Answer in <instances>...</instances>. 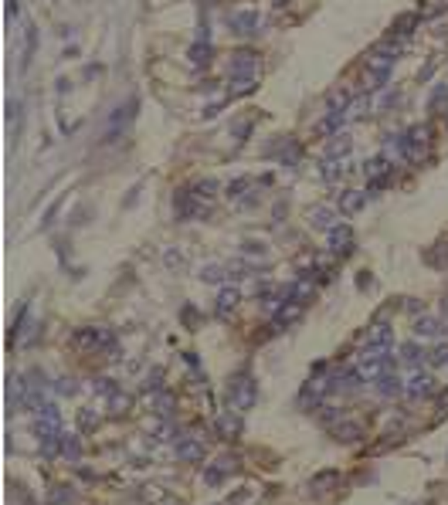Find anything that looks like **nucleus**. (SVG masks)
Here are the masks:
<instances>
[{
  "mask_svg": "<svg viewBox=\"0 0 448 505\" xmlns=\"http://www.w3.org/2000/svg\"><path fill=\"white\" fill-rule=\"evenodd\" d=\"M255 400H258V387H255V380L248 377V373H238L231 380V387H228V404H231L234 414H245L255 407Z\"/></svg>",
  "mask_w": 448,
  "mask_h": 505,
  "instance_id": "nucleus-1",
  "label": "nucleus"
},
{
  "mask_svg": "<svg viewBox=\"0 0 448 505\" xmlns=\"http://www.w3.org/2000/svg\"><path fill=\"white\" fill-rule=\"evenodd\" d=\"M394 51L398 48H381V51H373L371 58H367V89H381L387 78H390V72H394Z\"/></svg>",
  "mask_w": 448,
  "mask_h": 505,
  "instance_id": "nucleus-2",
  "label": "nucleus"
},
{
  "mask_svg": "<svg viewBox=\"0 0 448 505\" xmlns=\"http://www.w3.org/2000/svg\"><path fill=\"white\" fill-rule=\"evenodd\" d=\"M75 346L89 353H102L116 346V336H112V329H106V326H85V329H75Z\"/></svg>",
  "mask_w": 448,
  "mask_h": 505,
  "instance_id": "nucleus-3",
  "label": "nucleus"
},
{
  "mask_svg": "<svg viewBox=\"0 0 448 505\" xmlns=\"http://www.w3.org/2000/svg\"><path fill=\"white\" fill-rule=\"evenodd\" d=\"M34 414H38V421H34V434H38V441L62 438V414H58L55 404H41Z\"/></svg>",
  "mask_w": 448,
  "mask_h": 505,
  "instance_id": "nucleus-4",
  "label": "nucleus"
},
{
  "mask_svg": "<svg viewBox=\"0 0 448 505\" xmlns=\"http://www.w3.org/2000/svg\"><path fill=\"white\" fill-rule=\"evenodd\" d=\"M401 139H404V160L417 163V160H425V153H428L432 129H428V126H415V129H408Z\"/></svg>",
  "mask_w": 448,
  "mask_h": 505,
  "instance_id": "nucleus-5",
  "label": "nucleus"
},
{
  "mask_svg": "<svg viewBox=\"0 0 448 505\" xmlns=\"http://www.w3.org/2000/svg\"><path fill=\"white\" fill-rule=\"evenodd\" d=\"M384 350H367V356L360 360V367H356V373H360V380L364 383H377L384 373H390V360L387 356H381Z\"/></svg>",
  "mask_w": 448,
  "mask_h": 505,
  "instance_id": "nucleus-6",
  "label": "nucleus"
},
{
  "mask_svg": "<svg viewBox=\"0 0 448 505\" xmlns=\"http://www.w3.org/2000/svg\"><path fill=\"white\" fill-rule=\"evenodd\" d=\"M258 55L255 51H238L231 55V65H228V75L231 78H258Z\"/></svg>",
  "mask_w": 448,
  "mask_h": 505,
  "instance_id": "nucleus-7",
  "label": "nucleus"
},
{
  "mask_svg": "<svg viewBox=\"0 0 448 505\" xmlns=\"http://www.w3.org/2000/svg\"><path fill=\"white\" fill-rule=\"evenodd\" d=\"M337 387V373L333 377H316V380H310L306 387H302V394H299V404H310V407H316L319 400L329 394Z\"/></svg>",
  "mask_w": 448,
  "mask_h": 505,
  "instance_id": "nucleus-8",
  "label": "nucleus"
},
{
  "mask_svg": "<svg viewBox=\"0 0 448 505\" xmlns=\"http://www.w3.org/2000/svg\"><path fill=\"white\" fill-rule=\"evenodd\" d=\"M390 339H394V329L387 322H373L360 336V343H364V350H390Z\"/></svg>",
  "mask_w": 448,
  "mask_h": 505,
  "instance_id": "nucleus-9",
  "label": "nucleus"
},
{
  "mask_svg": "<svg viewBox=\"0 0 448 505\" xmlns=\"http://www.w3.org/2000/svg\"><path fill=\"white\" fill-rule=\"evenodd\" d=\"M329 251L333 255H350L354 251V231L346 228V224H337V228L329 231Z\"/></svg>",
  "mask_w": 448,
  "mask_h": 505,
  "instance_id": "nucleus-10",
  "label": "nucleus"
},
{
  "mask_svg": "<svg viewBox=\"0 0 448 505\" xmlns=\"http://www.w3.org/2000/svg\"><path fill=\"white\" fill-rule=\"evenodd\" d=\"M435 390V380L432 377H428V373H411V377H408V383H404V394H408V397H428V394H432Z\"/></svg>",
  "mask_w": 448,
  "mask_h": 505,
  "instance_id": "nucleus-11",
  "label": "nucleus"
},
{
  "mask_svg": "<svg viewBox=\"0 0 448 505\" xmlns=\"http://www.w3.org/2000/svg\"><path fill=\"white\" fill-rule=\"evenodd\" d=\"M258 24H262V17L255 14V11H238V14H231V28L238 34H245V38H251V34L258 31Z\"/></svg>",
  "mask_w": 448,
  "mask_h": 505,
  "instance_id": "nucleus-12",
  "label": "nucleus"
},
{
  "mask_svg": "<svg viewBox=\"0 0 448 505\" xmlns=\"http://www.w3.org/2000/svg\"><path fill=\"white\" fill-rule=\"evenodd\" d=\"M177 458L180 461H204V441L201 438H180V441H177Z\"/></svg>",
  "mask_w": 448,
  "mask_h": 505,
  "instance_id": "nucleus-13",
  "label": "nucleus"
},
{
  "mask_svg": "<svg viewBox=\"0 0 448 505\" xmlns=\"http://www.w3.org/2000/svg\"><path fill=\"white\" fill-rule=\"evenodd\" d=\"M310 221H312V228H319V231H333L340 224V221H337V211H333V207H323V204L310 207Z\"/></svg>",
  "mask_w": 448,
  "mask_h": 505,
  "instance_id": "nucleus-14",
  "label": "nucleus"
},
{
  "mask_svg": "<svg viewBox=\"0 0 448 505\" xmlns=\"http://www.w3.org/2000/svg\"><path fill=\"white\" fill-rule=\"evenodd\" d=\"M231 472H238V461L234 458H217L214 465L204 472V482H207V485H221V478H224V475H231Z\"/></svg>",
  "mask_w": 448,
  "mask_h": 505,
  "instance_id": "nucleus-15",
  "label": "nucleus"
},
{
  "mask_svg": "<svg viewBox=\"0 0 448 505\" xmlns=\"http://www.w3.org/2000/svg\"><path fill=\"white\" fill-rule=\"evenodd\" d=\"M384 173H390V163H387V156H373L371 163L364 167V177L371 180V187H384Z\"/></svg>",
  "mask_w": 448,
  "mask_h": 505,
  "instance_id": "nucleus-16",
  "label": "nucleus"
},
{
  "mask_svg": "<svg viewBox=\"0 0 448 505\" xmlns=\"http://www.w3.org/2000/svg\"><path fill=\"white\" fill-rule=\"evenodd\" d=\"M415 336H417V339H435V336H442V322L432 319V316H417Z\"/></svg>",
  "mask_w": 448,
  "mask_h": 505,
  "instance_id": "nucleus-17",
  "label": "nucleus"
},
{
  "mask_svg": "<svg viewBox=\"0 0 448 505\" xmlns=\"http://www.w3.org/2000/svg\"><path fill=\"white\" fill-rule=\"evenodd\" d=\"M333 438H340V441H360V438H364V428H360L356 421H337V424H333Z\"/></svg>",
  "mask_w": 448,
  "mask_h": 505,
  "instance_id": "nucleus-18",
  "label": "nucleus"
},
{
  "mask_svg": "<svg viewBox=\"0 0 448 505\" xmlns=\"http://www.w3.org/2000/svg\"><path fill=\"white\" fill-rule=\"evenodd\" d=\"M241 302V292L234 289V285H228V289L217 292V316H228L234 306Z\"/></svg>",
  "mask_w": 448,
  "mask_h": 505,
  "instance_id": "nucleus-19",
  "label": "nucleus"
},
{
  "mask_svg": "<svg viewBox=\"0 0 448 505\" xmlns=\"http://www.w3.org/2000/svg\"><path fill=\"white\" fill-rule=\"evenodd\" d=\"M377 390H381V397H401L404 394V383L394 377V373H384L381 380H377Z\"/></svg>",
  "mask_w": 448,
  "mask_h": 505,
  "instance_id": "nucleus-20",
  "label": "nucleus"
},
{
  "mask_svg": "<svg viewBox=\"0 0 448 505\" xmlns=\"http://www.w3.org/2000/svg\"><path fill=\"white\" fill-rule=\"evenodd\" d=\"M364 204H367V197H364L360 190H346V194L340 197L343 214H356V211H364Z\"/></svg>",
  "mask_w": 448,
  "mask_h": 505,
  "instance_id": "nucleus-21",
  "label": "nucleus"
},
{
  "mask_svg": "<svg viewBox=\"0 0 448 505\" xmlns=\"http://www.w3.org/2000/svg\"><path fill=\"white\" fill-rule=\"evenodd\" d=\"M62 458L65 461H78L82 458V441L75 434H62Z\"/></svg>",
  "mask_w": 448,
  "mask_h": 505,
  "instance_id": "nucleus-22",
  "label": "nucleus"
},
{
  "mask_svg": "<svg viewBox=\"0 0 448 505\" xmlns=\"http://www.w3.org/2000/svg\"><path fill=\"white\" fill-rule=\"evenodd\" d=\"M255 82H258V78H231V89H228V99H241V95L255 92Z\"/></svg>",
  "mask_w": 448,
  "mask_h": 505,
  "instance_id": "nucleus-23",
  "label": "nucleus"
},
{
  "mask_svg": "<svg viewBox=\"0 0 448 505\" xmlns=\"http://www.w3.org/2000/svg\"><path fill=\"white\" fill-rule=\"evenodd\" d=\"M343 173H346V167H343L340 160H333V156H329V160L323 163V180H326V184H337V180H343Z\"/></svg>",
  "mask_w": 448,
  "mask_h": 505,
  "instance_id": "nucleus-24",
  "label": "nucleus"
},
{
  "mask_svg": "<svg viewBox=\"0 0 448 505\" xmlns=\"http://www.w3.org/2000/svg\"><path fill=\"white\" fill-rule=\"evenodd\" d=\"M7 400H11V407H24V377H11Z\"/></svg>",
  "mask_w": 448,
  "mask_h": 505,
  "instance_id": "nucleus-25",
  "label": "nucleus"
},
{
  "mask_svg": "<svg viewBox=\"0 0 448 505\" xmlns=\"http://www.w3.org/2000/svg\"><path fill=\"white\" fill-rule=\"evenodd\" d=\"M217 431H221V438H238L241 424H238V417H228V414H221V417H217Z\"/></svg>",
  "mask_w": 448,
  "mask_h": 505,
  "instance_id": "nucleus-26",
  "label": "nucleus"
},
{
  "mask_svg": "<svg viewBox=\"0 0 448 505\" xmlns=\"http://www.w3.org/2000/svg\"><path fill=\"white\" fill-rule=\"evenodd\" d=\"M337 482H340V475H337V472H319V475H316V478L310 482V489H312V492H326L329 485H337Z\"/></svg>",
  "mask_w": 448,
  "mask_h": 505,
  "instance_id": "nucleus-27",
  "label": "nucleus"
},
{
  "mask_svg": "<svg viewBox=\"0 0 448 505\" xmlns=\"http://www.w3.org/2000/svg\"><path fill=\"white\" fill-rule=\"evenodd\" d=\"M34 48H38V31H34V28H28V34H24V58H21V68H28V65H31Z\"/></svg>",
  "mask_w": 448,
  "mask_h": 505,
  "instance_id": "nucleus-28",
  "label": "nucleus"
},
{
  "mask_svg": "<svg viewBox=\"0 0 448 505\" xmlns=\"http://www.w3.org/2000/svg\"><path fill=\"white\" fill-rule=\"evenodd\" d=\"M275 153L282 156L285 163H295V160H299V146H295L293 139L285 136V139H282V143H278V150H275Z\"/></svg>",
  "mask_w": 448,
  "mask_h": 505,
  "instance_id": "nucleus-29",
  "label": "nucleus"
},
{
  "mask_svg": "<svg viewBox=\"0 0 448 505\" xmlns=\"http://www.w3.org/2000/svg\"><path fill=\"white\" fill-rule=\"evenodd\" d=\"M207 62H211V45L207 41L190 48V65H207Z\"/></svg>",
  "mask_w": 448,
  "mask_h": 505,
  "instance_id": "nucleus-30",
  "label": "nucleus"
},
{
  "mask_svg": "<svg viewBox=\"0 0 448 505\" xmlns=\"http://www.w3.org/2000/svg\"><path fill=\"white\" fill-rule=\"evenodd\" d=\"M350 153V139L346 136H333L329 139V156H346Z\"/></svg>",
  "mask_w": 448,
  "mask_h": 505,
  "instance_id": "nucleus-31",
  "label": "nucleus"
},
{
  "mask_svg": "<svg viewBox=\"0 0 448 505\" xmlns=\"http://www.w3.org/2000/svg\"><path fill=\"white\" fill-rule=\"evenodd\" d=\"M401 360H404V363H411V367H417V363H421V350H417L415 343H404V346H401Z\"/></svg>",
  "mask_w": 448,
  "mask_h": 505,
  "instance_id": "nucleus-32",
  "label": "nucleus"
},
{
  "mask_svg": "<svg viewBox=\"0 0 448 505\" xmlns=\"http://www.w3.org/2000/svg\"><path fill=\"white\" fill-rule=\"evenodd\" d=\"M109 404H112V411H116V414H126V411H129V407H133V397H129V394H123V390H119L116 397H109Z\"/></svg>",
  "mask_w": 448,
  "mask_h": 505,
  "instance_id": "nucleus-33",
  "label": "nucleus"
},
{
  "mask_svg": "<svg viewBox=\"0 0 448 505\" xmlns=\"http://www.w3.org/2000/svg\"><path fill=\"white\" fill-rule=\"evenodd\" d=\"M417 24V14H401L398 21H394V31L398 34H411V28Z\"/></svg>",
  "mask_w": 448,
  "mask_h": 505,
  "instance_id": "nucleus-34",
  "label": "nucleus"
},
{
  "mask_svg": "<svg viewBox=\"0 0 448 505\" xmlns=\"http://www.w3.org/2000/svg\"><path fill=\"white\" fill-rule=\"evenodd\" d=\"M428 363H435V367H448V346H435V350L428 353Z\"/></svg>",
  "mask_w": 448,
  "mask_h": 505,
  "instance_id": "nucleus-35",
  "label": "nucleus"
},
{
  "mask_svg": "<svg viewBox=\"0 0 448 505\" xmlns=\"http://www.w3.org/2000/svg\"><path fill=\"white\" fill-rule=\"evenodd\" d=\"M68 502H72V489L68 485H58L51 492V505H68Z\"/></svg>",
  "mask_w": 448,
  "mask_h": 505,
  "instance_id": "nucleus-36",
  "label": "nucleus"
},
{
  "mask_svg": "<svg viewBox=\"0 0 448 505\" xmlns=\"http://www.w3.org/2000/svg\"><path fill=\"white\" fill-rule=\"evenodd\" d=\"M95 424H99V417L92 414V407H89V411H82V414H78V428H82V431L95 428Z\"/></svg>",
  "mask_w": 448,
  "mask_h": 505,
  "instance_id": "nucleus-37",
  "label": "nucleus"
},
{
  "mask_svg": "<svg viewBox=\"0 0 448 505\" xmlns=\"http://www.w3.org/2000/svg\"><path fill=\"white\" fill-rule=\"evenodd\" d=\"M78 387H75V380H58L55 383V394H62V397H72Z\"/></svg>",
  "mask_w": 448,
  "mask_h": 505,
  "instance_id": "nucleus-38",
  "label": "nucleus"
},
{
  "mask_svg": "<svg viewBox=\"0 0 448 505\" xmlns=\"http://www.w3.org/2000/svg\"><path fill=\"white\" fill-rule=\"evenodd\" d=\"M156 414H160V417H170V397H167V394H156Z\"/></svg>",
  "mask_w": 448,
  "mask_h": 505,
  "instance_id": "nucleus-39",
  "label": "nucleus"
},
{
  "mask_svg": "<svg viewBox=\"0 0 448 505\" xmlns=\"http://www.w3.org/2000/svg\"><path fill=\"white\" fill-rule=\"evenodd\" d=\"M221 272H224V268H217V265H207V268L201 272V278H204V282H221Z\"/></svg>",
  "mask_w": 448,
  "mask_h": 505,
  "instance_id": "nucleus-40",
  "label": "nucleus"
},
{
  "mask_svg": "<svg viewBox=\"0 0 448 505\" xmlns=\"http://www.w3.org/2000/svg\"><path fill=\"white\" fill-rule=\"evenodd\" d=\"M448 99V85H438V89H435V95H432V102H428V106L432 109H438L442 106V102H445Z\"/></svg>",
  "mask_w": 448,
  "mask_h": 505,
  "instance_id": "nucleus-41",
  "label": "nucleus"
},
{
  "mask_svg": "<svg viewBox=\"0 0 448 505\" xmlns=\"http://www.w3.org/2000/svg\"><path fill=\"white\" fill-rule=\"evenodd\" d=\"M245 187H248V177H238V180H234V184L228 187V197H238V194H241Z\"/></svg>",
  "mask_w": 448,
  "mask_h": 505,
  "instance_id": "nucleus-42",
  "label": "nucleus"
},
{
  "mask_svg": "<svg viewBox=\"0 0 448 505\" xmlns=\"http://www.w3.org/2000/svg\"><path fill=\"white\" fill-rule=\"evenodd\" d=\"M17 119H21V102H11V106H7V123L17 126Z\"/></svg>",
  "mask_w": 448,
  "mask_h": 505,
  "instance_id": "nucleus-43",
  "label": "nucleus"
},
{
  "mask_svg": "<svg viewBox=\"0 0 448 505\" xmlns=\"http://www.w3.org/2000/svg\"><path fill=\"white\" fill-rule=\"evenodd\" d=\"M445 316H448V302H445Z\"/></svg>",
  "mask_w": 448,
  "mask_h": 505,
  "instance_id": "nucleus-44",
  "label": "nucleus"
},
{
  "mask_svg": "<svg viewBox=\"0 0 448 505\" xmlns=\"http://www.w3.org/2000/svg\"><path fill=\"white\" fill-rule=\"evenodd\" d=\"M167 505H180V502H167Z\"/></svg>",
  "mask_w": 448,
  "mask_h": 505,
  "instance_id": "nucleus-45",
  "label": "nucleus"
},
{
  "mask_svg": "<svg viewBox=\"0 0 448 505\" xmlns=\"http://www.w3.org/2000/svg\"><path fill=\"white\" fill-rule=\"evenodd\" d=\"M278 4H282V0H278Z\"/></svg>",
  "mask_w": 448,
  "mask_h": 505,
  "instance_id": "nucleus-46",
  "label": "nucleus"
}]
</instances>
